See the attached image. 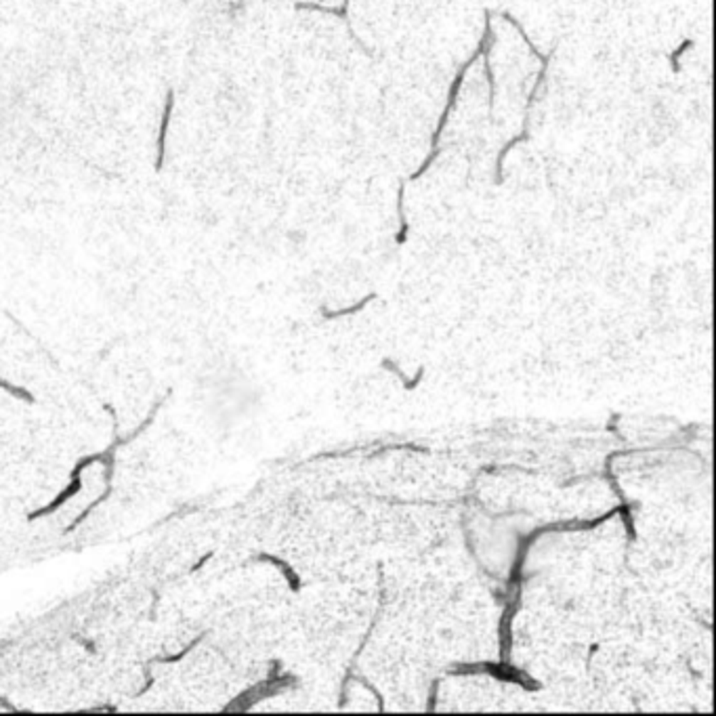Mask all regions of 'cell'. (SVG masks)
<instances>
[{
	"label": "cell",
	"mask_w": 716,
	"mask_h": 716,
	"mask_svg": "<svg viewBox=\"0 0 716 716\" xmlns=\"http://www.w3.org/2000/svg\"><path fill=\"white\" fill-rule=\"evenodd\" d=\"M173 107H175V92H173V89H169V92H166V103H164V112H162V120H160V133H158V156H156V171H158V173H160L162 166H164V156H166V133H169V124H171Z\"/></svg>",
	"instance_id": "1"
},
{
	"label": "cell",
	"mask_w": 716,
	"mask_h": 716,
	"mask_svg": "<svg viewBox=\"0 0 716 716\" xmlns=\"http://www.w3.org/2000/svg\"><path fill=\"white\" fill-rule=\"evenodd\" d=\"M294 9H296V11H319V13L336 15V17H341L343 21H347V28H349V0H343V4H341L338 9H334V6H321V4H315V2H296ZM349 34H351V38L363 48V45L359 43V38L356 36V32H353L351 28H349Z\"/></svg>",
	"instance_id": "2"
},
{
	"label": "cell",
	"mask_w": 716,
	"mask_h": 716,
	"mask_svg": "<svg viewBox=\"0 0 716 716\" xmlns=\"http://www.w3.org/2000/svg\"><path fill=\"white\" fill-rule=\"evenodd\" d=\"M500 15H502V19H506V21H508V23H511V26H513V28H515V30H517V32H519V34H521V38H523V41H525V45L530 46V50H532V55H534V57H536L538 61H540V63H542V65H546V63H548V61H550V55H542V53H540V50H538L536 45H534V43H532V38H530V36H528V34H525V30H523V26H521V23H519V21H517V19H515V17H513V15H511V13H508V11H502V13H500Z\"/></svg>",
	"instance_id": "3"
},
{
	"label": "cell",
	"mask_w": 716,
	"mask_h": 716,
	"mask_svg": "<svg viewBox=\"0 0 716 716\" xmlns=\"http://www.w3.org/2000/svg\"><path fill=\"white\" fill-rule=\"evenodd\" d=\"M493 43H496V38H492L483 48V68H486V78H488V85H490V116H493V103H496V80H493L492 63H490V50H492Z\"/></svg>",
	"instance_id": "4"
},
{
	"label": "cell",
	"mask_w": 716,
	"mask_h": 716,
	"mask_svg": "<svg viewBox=\"0 0 716 716\" xmlns=\"http://www.w3.org/2000/svg\"><path fill=\"white\" fill-rule=\"evenodd\" d=\"M403 193H405V185L402 183L400 189H397V215H400V231L395 233L397 244H403L407 240V233H410V225H407L405 213H403Z\"/></svg>",
	"instance_id": "5"
},
{
	"label": "cell",
	"mask_w": 716,
	"mask_h": 716,
	"mask_svg": "<svg viewBox=\"0 0 716 716\" xmlns=\"http://www.w3.org/2000/svg\"><path fill=\"white\" fill-rule=\"evenodd\" d=\"M693 45H695V41L693 38H685L680 45L676 46L674 50H672L670 55H668V61H670V68H672V74H678L680 72V57L689 50V48H693Z\"/></svg>",
	"instance_id": "6"
},
{
	"label": "cell",
	"mask_w": 716,
	"mask_h": 716,
	"mask_svg": "<svg viewBox=\"0 0 716 716\" xmlns=\"http://www.w3.org/2000/svg\"><path fill=\"white\" fill-rule=\"evenodd\" d=\"M372 299H374V294H370V296H365L363 301H359L356 307H349V309H343V311H328V309H324L321 314H324V317H328V319H330V317H341V315L358 314L359 309H363V307H365V305H368V303H370Z\"/></svg>",
	"instance_id": "7"
}]
</instances>
